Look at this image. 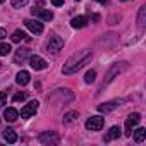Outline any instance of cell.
I'll use <instances>...</instances> for the list:
<instances>
[{"instance_id":"cell-1","label":"cell","mask_w":146,"mask_h":146,"mask_svg":"<svg viewBox=\"0 0 146 146\" xmlns=\"http://www.w3.org/2000/svg\"><path fill=\"white\" fill-rule=\"evenodd\" d=\"M91 57H93V52H91L90 48H84V50L76 52L72 57H69V58H67V62L64 64L62 72H64L65 76L74 74V72H78L79 69H83V67L91 60Z\"/></svg>"},{"instance_id":"cell-2","label":"cell","mask_w":146,"mask_h":146,"mask_svg":"<svg viewBox=\"0 0 146 146\" xmlns=\"http://www.w3.org/2000/svg\"><path fill=\"white\" fill-rule=\"evenodd\" d=\"M62 46H64V40L60 38V36H50V40L46 41V45H45V50L50 53H57L58 50H62Z\"/></svg>"},{"instance_id":"cell-3","label":"cell","mask_w":146,"mask_h":146,"mask_svg":"<svg viewBox=\"0 0 146 146\" xmlns=\"http://www.w3.org/2000/svg\"><path fill=\"white\" fill-rule=\"evenodd\" d=\"M105 124V119L100 117V115H95V117H90L86 120V129L88 131H100Z\"/></svg>"},{"instance_id":"cell-4","label":"cell","mask_w":146,"mask_h":146,"mask_svg":"<svg viewBox=\"0 0 146 146\" xmlns=\"http://www.w3.org/2000/svg\"><path fill=\"white\" fill-rule=\"evenodd\" d=\"M139 120H141V115L139 113H131L127 117V120H125V136H131L132 134V129L139 124Z\"/></svg>"},{"instance_id":"cell-5","label":"cell","mask_w":146,"mask_h":146,"mask_svg":"<svg viewBox=\"0 0 146 146\" xmlns=\"http://www.w3.org/2000/svg\"><path fill=\"white\" fill-rule=\"evenodd\" d=\"M124 69H127V64H125V62L115 64V65H113V67L108 70V74H107V79H105V83H103V84H108V83H110V81H112V79L117 76V74H120V72H122Z\"/></svg>"},{"instance_id":"cell-6","label":"cell","mask_w":146,"mask_h":146,"mask_svg":"<svg viewBox=\"0 0 146 146\" xmlns=\"http://www.w3.org/2000/svg\"><path fill=\"white\" fill-rule=\"evenodd\" d=\"M38 102H29L28 105H24L23 107V110H21V117L23 119H29L31 115H35L36 113V110H38Z\"/></svg>"},{"instance_id":"cell-7","label":"cell","mask_w":146,"mask_h":146,"mask_svg":"<svg viewBox=\"0 0 146 146\" xmlns=\"http://www.w3.org/2000/svg\"><path fill=\"white\" fill-rule=\"evenodd\" d=\"M29 65H31L35 70H43V69H46V62H45V58H41L40 55H29Z\"/></svg>"},{"instance_id":"cell-8","label":"cell","mask_w":146,"mask_h":146,"mask_svg":"<svg viewBox=\"0 0 146 146\" xmlns=\"http://www.w3.org/2000/svg\"><path fill=\"white\" fill-rule=\"evenodd\" d=\"M31 14L36 16V17H40L41 21H52V19H53V12H52V11H43V9H40V7L31 9Z\"/></svg>"},{"instance_id":"cell-9","label":"cell","mask_w":146,"mask_h":146,"mask_svg":"<svg viewBox=\"0 0 146 146\" xmlns=\"http://www.w3.org/2000/svg\"><path fill=\"white\" fill-rule=\"evenodd\" d=\"M24 24H26V28H28L29 31H33V33H36V35L43 33V23H40V21L26 19V21H24Z\"/></svg>"},{"instance_id":"cell-10","label":"cell","mask_w":146,"mask_h":146,"mask_svg":"<svg viewBox=\"0 0 146 146\" xmlns=\"http://www.w3.org/2000/svg\"><path fill=\"white\" fill-rule=\"evenodd\" d=\"M38 139H40V143H43V144H57V143H58V136H57L55 132H43Z\"/></svg>"},{"instance_id":"cell-11","label":"cell","mask_w":146,"mask_h":146,"mask_svg":"<svg viewBox=\"0 0 146 146\" xmlns=\"http://www.w3.org/2000/svg\"><path fill=\"white\" fill-rule=\"evenodd\" d=\"M29 50L28 48H19V50H16V55H14V62L16 64H24L28 58H29Z\"/></svg>"},{"instance_id":"cell-12","label":"cell","mask_w":146,"mask_h":146,"mask_svg":"<svg viewBox=\"0 0 146 146\" xmlns=\"http://www.w3.org/2000/svg\"><path fill=\"white\" fill-rule=\"evenodd\" d=\"M120 103L122 102H119V100H113V102H108V103H102V105H98V112L100 113H108V112L115 110Z\"/></svg>"},{"instance_id":"cell-13","label":"cell","mask_w":146,"mask_h":146,"mask_svg":"<svg viewBox=\"0 0 146 146\" xmlns=\"http://www.w3.org/2000/svg\"><path fill=\"white\" fill-rule=\"evenodd\" d=\"M120 132H122V131H120V127H119V125H113V127H110V131L105 134V137H103V139H105L107 143H108V141H113V139H117V137L120 136Z\"/></svg>"},{"instance_id":"cell-14","label":"cell","mask_w":146,"mask_h":146,"mask_svg":"<svg viewBox=\"0 0 146 146\" xmlns=\"http://www.w3.org/2000/svg\"><path fill=\"white\" fill-rule=\"evenodd\" d=\"M4 117H5V120L7 122H16L17 120V117H19V112L16 110V108H5L4 110Z\"/></svg>"},{"instance_id":"cell-15","label":"cell","mask_w":146,"mask_h":146,"mask_svg":"<svg viewBox=\"0 0 146 146\" xmlns=\"http://www.w3.org/2000/svg\"><path fill=\"white\" fill-rule=\"evenodd\" d=\"M88 24V17L86 16H78V17H74L70 21V26L72 28H76V29H79V28H84Z\"/></svg>"},{"instance_id":"cell-16","label":"cell","mask_w":146,"mask_h":146,"mask_svg":"<svg viewBox=\"0 0 146 146\" xmlns=\"http://www.w3.org/2000/svg\"><path fill=\"white\" fill-rule=\"evenodd\" d=\"M16 83L21 84V86H26V84L29 83V72H28V70H21V72H17Z\"/></svg>"},{"instance_id":"cell-17","label":"cell","mask_w":146,"mask_h":146,"mask_svg":"<svg viewBox=\"0 0 146 146\" xmlns=\"http://www.w3.org/2000/svg\"><path fill=\"white\" fill-rule=\"evenodd\" d=\"M76 119H78V112H67V113L64 115L62 122H64V125H70V124L76 122Z\"/></svg>"},{"instance_id":"cell-18","label":"cell","mask_w":146,"mask_h":146,"mask_svg":"<svg viewBox=\"0 0 146 146\" xmlns=\"http://www.w3.org/2000/svg\"><path fill=\"white\" fill-rule=\"evenodd\" d=\"M144 139H146V129H144V127L136 129V131H134V141H136V143H143Z\"/></svg>"},{"instance_id":"cell-19","label":"cell","mask_w":146,"mask_h":146,"mask_svg":"<svg viewBox=\"0 0 146 146\" xmlns=\"http://www.w3.org/2000/svg\"><path fill=\"white\" fill-rule=\"evenodd\" d=\"M4 139H5L7 143H11V144H12V143H16V141H17V134H16L12 129H5V131H4Z\"/></svg>"},{"instance_id":"cell-20","label":"cell","mask_w":146,"mask_h":146,"mask_svg":"<svg viewBox=\"0 0 146 146\" xmlns=\"http://www.w3.org/2000/svg\"><path fill=\"white\" fill-rule=\"evenodd\" d=\"M95 78H96V72H95V70H88V72H86V76H84V83L91 84V83L95 81Z\"/></svg>"},{"instance_id":"cell-21","label":"cell","mask_w":146,"mask_h":146,"mask_svg":"<svg viewBox=\"0 0 146 146\" xmlns=\"http://www.w3.org/2000/svg\"><path fill=\"white\" fill-rule=\"evenodd\" d=\"M144 16H146V7H141L139 9V16H137V24L141 28L144 26Z\"/></svg>"},{"instance_id":"cell-22","label":"cell","mask_w":146,"mask_h":146,"mask_svg":"<svg viewBox=\"0 0 146 146\" xmlns=\"http://www.w3.org/2000/svg\"><path fill=\"white\" fill-rule=\"evenodd\" d=\"M23 38H26V35H24V33H23L21 29L14 31V35H12V41H14V43H19V41H21Z\"/></svg>"},{"instance_id":"cell-23","label":"cell","mask_w":146,"mask_h":146,"mask_svg":"<svg viewBox=\"0 0 146 146\" xmlns=\"http://www.w3.org/2000/svg\"><path fill=\"white\" fill-rule=\"evenodd\" d=\"M28 2H29V0H11V4H12L14 9H21V7H24Z\"/></svg>"},{"instance_id":"cell-24","label":"cell","mask_w":146,"mask_h":146,"mask_svg":"<svg viewBox=\"0 0 146 146\" xmlns=\"http://www.w3.org/2000/svg\"><path fill=\"white\" fill-rule=\"evenodd\" d=\"M11 50H12V48H11L9 43H0V55H9Z\"/></svg>"},{"instance_id":"cell-25","label":"cell","mask_w":146,"mask_h":146,"mask_svg":"<svg viewBox=\"0 0 146 146\" xmlns=\"http://www.w3.org/2000/svg\"><path fill=\"white\" fill-rule=\"evenodd\" d=\"M24 100H26V93H17V95L12 98L14 103H17V102H24Z\"/></svg>"},{"instance_id":"cell-26","label":"cell","mask_w":146,"mask_h":146,"mask_svg":"<svg viewBox=\"0 0 146 146\" xmlns=\"http://www.w3.org/2000/svg\"><path fill=\"white\" fill-rule=\"evenodd\" d=\"M5 102H7V95H5L4 91H0V107H4Z\"/></svg>"},{"instance_id":"cell-27","label":"cell","mask_w":146,"mask_h":146,"mask_svg":"<svg viewBox=\"0 0 146 146\" xmlns=\"http://www.w3.org/2000/svg\"><path fill=\"white\" fill-rule=\"evenodd\" d=\"M52 4L55 7H60V5H64V0H52Z\"/></svg>"},{"instance_id":"cell-28","label":"cell","mask_w":146,"mask_h":146,"mask_svg":"<svg viewBox=\"0 0 146 146\" xmlns=\"http://www.w3.org/2000/svg\"><path fill=\"white\" fill-rule=\"evenodd\" d=\"M5 36H7L5 29H4V28H0V40H2V38H5Z\"/></svg>"},{"instance_id":"cell-29","label":"cell","mask_w":146,"mask_h":146,"mask_svg":"<svg viewBox=\"0 0 146 146\" xmlns=\"http://www.w3.org/2000/svg\"><path fill=\"white\" fill-rule=\"evenodd\" d=\"M96 2H100V4H103V5H105V4H108V2H110V0H96Z\"/></svg>"},{"instance_id":"cell-30","label":"cell","mask_w":146,"mask_h":146,"mask_svg":"<svg viewBox=\"0 0 146 146\" xmlns=\"http://www.w3.org/2000/svg\"><path fill=\"white\" fill-rule=\"evenodd\" d=\"M91 19H93V21H100V16H98V14H95V16H93Z\"/></svg>"},{"instance_id":"cell-31","label":"cell","mask_w":146,"mask_h":146,"mask_svg":"<svg viewBox=\"0 0 146 146\" xmlns=\"http://www.w3.org/2000/svg\"><path fill=\"white\" fill-rule=\"evenodd\" d=\"M2 2H5V0H0V4H2Z\"/></svg>"}]
</instances>
